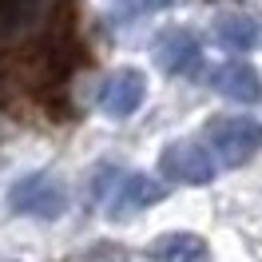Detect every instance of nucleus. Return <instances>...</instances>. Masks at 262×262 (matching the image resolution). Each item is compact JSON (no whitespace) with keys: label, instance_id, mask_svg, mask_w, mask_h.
<instances>
[{"label":"nucleus","instance_id":"f257e3e1","mask_svg":"<svg viewBox=\"0 0 262 262\" xmlns=\"http://www.w3.org/2000/svg\"><path fill=\"white\" fill-rule=\"evenodd\" d=\"M68 28V0H0V44L28 48Z\"/></svg>","mask_w":262,"mask_h":262},{"label":"nucleus","instance_id":"f03ea898","mask_svg":"<svg viewBox=\"0 0 262 262\" xmlns=\"http://www.w3.org/2000/svg\"><path fill=\"white\" fill-rule=\"evenodd\" d=\"M203 143L214 155V163L223 167H243L262 151V123L250 115H227V119H211L203 127Z\"/></svg>","mask_w":262,"mask_h":262},{"label":"nucleus","instance_id":"7ed1b4c3","mask_svg":"<svg viewBox=\"0 0 262 262\" xmlns=\"http://www.w3.org/2000/svg\"><path fill=\"white\" fill-rule=\"evenodd\" d=\"M8 207L16 214H32V219H60L68 211V187L44 171H32L8 187Z\"/></svg>","mask_w":262,"mask_h":262},{"label":"nucleus","instance_id":"20e7f679","mask_svg":"<svg viewBox=\"0 0 262 262\" xmlns=\"http://www.w3.org/2000/svg\"><path fill=\"white\" fill-rule=\"evenodd\" d=\"M214 155L203 143H191V139H183V143H171L163 147L159 155V171H163V179H175V183H187V187H203V183L214 179Z\"/></svg>","mask_w":262,"mask_h":262},{"label":"nucleus","instance_id":"39448f33","mask_svg":"<svg viewBox=\"0 0 262 262\" xmlns=\"http://www.w3.org/2000/svg\"><path fill=\"white\" fill-rule=\"evenodd\" d=\"M167 199V187L163 179H151V175H123V179L112 187L107 195V214L112 219H127L135 211H147L155 203Z\"/></svg>","mask_w":262,"mask_h":262},{"label":"nucleus","instance_id":"423d86ee","mask_svg":"<svg viewBox=\"0 0 262 262\" xmlns=\"http://www.w3.org/2000/svg\"><path fill=\"white\" fill-rule=\"evenodd\" d=\"M143 92H147L143 72H135V68H119V72L107 76V83L99 88V107H103L107 115H115V119H123V115L139 112Z\"/></svg>","mask_w":262,"mask_h":262},{"label":"nucleus","instance_id":"0eeeda50","mask_svg":"<svg viewBox=\"0 0 262 262\" xmlns=\"http://www.w3.org/2000/svg\"><path fill=\"white\" fill-rule=\"evenodd\" d=\"M211 83H214V88H219L227 99H234V103H258V99H262V80H258V72H254L250 64H243V60H230V64L214 68Z\"/></svg>","mask_w":262,"mask_h":262},{"label":"nucleus","instance_id":"6e6552de","mask_svg":"<svg viewBox=\"0 0 262 262\" xmlns=\"http://www.w3.org/2000/svg\"><path fill=\"white\" fill-rule=\"evenodd\" d=\"M151 258L155 262H211V246L191 230H171L151 243Z\"/></svg>","mask_w":262,"mask_h":262},{"label":"nucleus","instance_id":"1a4fd4ad","mask_svg":"<svg viewBox=\"0 0 262 262\" xmlns=\"http://www.w3.org/2000/svg\"><path fill=\"white\" fill-rule=\"evenodd\" d=\"M159 64L171 76H187L199 64V40L191 32H167L159 40Z\"/></svg>","mask_w":262,"mask_h":262},{"label":"nucleus","instance_id":"9d476101","mask_svg":"<svg viewBox=\"0 0 262 262\" xmlns=\"http://www.w3.org/2000/svg\"><path fill=\"white\" fill-rule=\"evenodd\" d=\"M214 36H219V44H227V48H234V52H250L258 44L262 32H258V24L250 16H219Z\"/></svg>","mask_w":262,"mask_h":262},{"label":"nucleus","instance_id":"9b49d317","mask_svg":"<svg viewBox=\"0 0 262 262\" xmlns=\"http://www.w3.org/2000/svg\"><path fill=\"white\" fill-rule=\"evenodd\" d=\"M167 4H175V0H119V8L123 12H159V8H167Z\"/></svg>","mask_w":262,"mask_h":262}]
</instances>
